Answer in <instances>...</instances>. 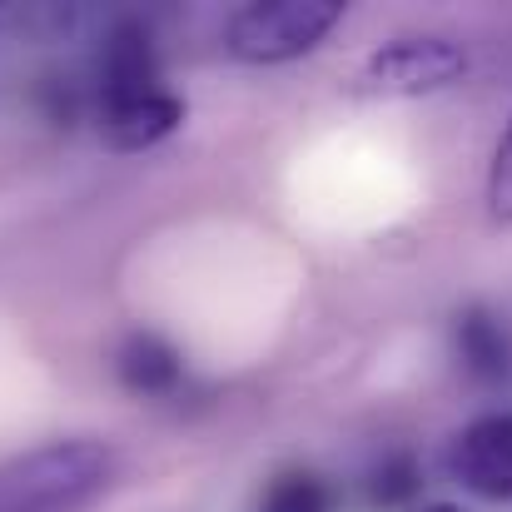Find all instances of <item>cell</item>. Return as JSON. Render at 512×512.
Segmentation results:
<instances>
[{"instance_id": "ba28073f", "label": "cell", "mask_w": 512, "mask_h": 512, "mask_svg": "<svg viewBox=\"0 0 512 512\" xmlns=\"http://www.w3.org/2000/svg\"><path fill=\"white\" fill-rule=\"evenodd\" d=\"M95 125H100L105 150L140 155V150H155L160 140H170L174 130L184 125V100L174 90H165L155 100H140V105H125V110H105V115H95Z\"/></svg>"}, {"instance_id": "30bf717a", "label": "cell", "mask_w": 512, "mask_h": 512, "mask_svg": "<svg viewBox=\"0 0 512 512\" xmlns=\"http://www.w3.org/2000/svg\"><path fill=\"white\" fill-rule=\"evenodd\" d=\"M423 493V468L413 453H383L368 473V503L373 508H408Z\"/></svg>"}, {"instance_id": "8fae6325", "label": "cell", "mask_w": 512, "mask_h": 512, "mask_svg": "<svg viewBox=\"0 0 512 512\" xmlns=\"http://www.w3.org/2000/svg\"><path fill=\"white\" fill-rule=\"evenodd\" d=\"M488 204H493V214H498V219H508L512 224V120H508V130H503V140H498V150H493V170H488Z\"/></svg>"}, {"instance_id": "6da1fadb", "label": "cell", "mask_w": 512, "mask_h": 512, "mask_svg": "<svg viewBox=\"0 0 512 512\" xmlns=\"http://www.w3.org/2000/svg\"><path fill=\"white\" fill-rule=\"evenodd\" d=\"M115 453L95 438H60L0 463V512H80L105 493Z\"/></svg>"}, {"instance_id": "9c48e42d", "label": "cell", "mask_w": 512, "mask_h": 512, "mask_svg": "<svg viewBox=\"0 0 512 512\" xmlns=\"http://www.w3.org/2000/svg\"><path fill=\"white\" fill-rule=\"evenodd\" d=\"M334 488L314 468H284L264 483L259 512H334Z\"/></svg>"}, {"instance_id": "277c9868", "label": "cell", "mask_w": 512, "mask_h": 512, "mask_svg": "<svg viewBox=\"0 0 512 512\" xmlns=\"http://www.w3.org/2000/svg\"><path fill=\"white\" fill-rule=\"evenodd\" d=\"M165 90L170 85H165V65H160V45H155L150 25L135 15L115 20L95 55V115L155 100Z\"/></svg>"}, {"instance_id": "8992f818", "label": "cell", "mask_w": 512, "mask_h": 512, "mask_svg": "<svg viewBox=\"0 0 512 512\" xmlns=\"http://www.w3.org/2000/svg\"><path fill=\"white\" fill-rule=\"evenodd\" d=\"M115 383L130 398H170L184 383V358L165 334L155 329H130L115 348Z\"/></svg>"}, {"instance_id": "7c38bea8", "label": "cell", "mask_w": 512, "mask_h": 512, "mask_svg": "<svg viewBox=\"0 0 512 512\" xmlns=\"http://www.w3.org/2000/svg\"><path fill=\"white\" fill-rule=\"evenodd\" d=\"M413 512H468V508H458V503H423V508H413Z\"/></svg>"}, {"instance_id": "3957f363", "label": "cell", "mask_w": 512, "mask_h": 512, "mask_svg": "<svg viewBox=\"0 0 512 512\" xmlns=\"http://www.w3.org/2000/svg\"><path fill=\"white\" fill-rule=\"evenodd\" d=\"M468 50L448 35H398L383 40L353 75V95L363 100H418L438 95L453 80H463Z\"/></svg>"}, {"instance_id": "5b68a950", "label": "cell", "mask_w": 512, "mask_h": 512, "mask_svg": "<svg viewBox=\"0 0 512 512\" xmlns=\"http://www.w3.org/2000/svg\"><path fill=\"white\" fill-rule=\"evenodd\" d=\"M448 473L483 503H512V413H483L448 443Z\"/></svg>"}, {"instance_id": "52a82bcc", "label": "cell", "mask_w": 512, "mask_h": 512, "mask_svg": "<svg viewBox=\"0 0 512 512\" xmlns=\"http://www.w3.org/2000/svg\"><path fill=\"white\" fill-rule=\"evenodd\" d=\"M453 353L473 383H503L512 373V339L488 304H468L453 319Z\"/></svg>"}, {"instance_id": "7a4b0ae2", "label": "cell", "mask_w": 512, "mask_h": 512, "mask_svg": "<svg viewBox=\"0 0 512 512\" xmlns=\"http://www.w3.org/2000/svg\"><path fill=\"white\" fill-rule=\"evenodd\" d=\"M339 20V0H249L229 15L224 50L244 65H289L319 50Z\"/></svg>"}]
</instances>
